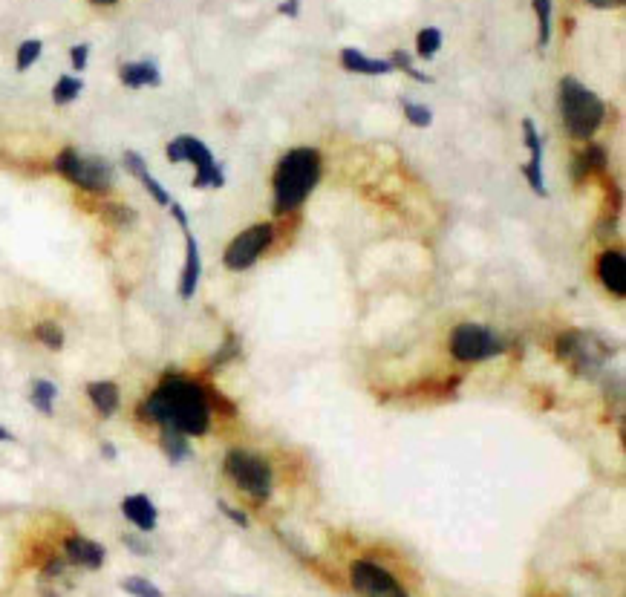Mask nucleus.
Segmentation results:
<instances>
[{
  "label": "nucleus",
  "mask_w": 626,
  "mask_h": 597,
  "mask_svg": "<svg viewBox=\"0 0 626 597\" xmlns=\"http://www.w3.org/2000/svg\"><path fill=\"white\" fill-rule=\"evenodd\" d=\"M55 398H58V387L52 384L50 378H35V381H32L29 404H32L38 413L52 416V413H55Z\"/></svg>",
  "instance_id": "nucleus-21"
},
{
  "label": "nucleus",
  "mask_w": 626,
  "mask_h": 597,
  "mask_svg": "<svg viewBox=\"0 0 626 597\" xmlns=\"http://www.w3.org/2000/svg\"><path fill=\"white\" fill-rule=\"evenodd\" d=\"M560 119L572 139L592 142L606 122V104L595 90H589L577 78L566 75L560 78Z\"/></svg>",
  "instance_id": "nucleus-3"
},
{
  "label": "nucleus",
  "mask_w": 626,
  "mask_h": 597,
  "mask_svg": "<svg viewBox=\"0 0 626 597\" xmlns=\"http://www.w3.org/2000/svg\"><path fill=\"white\" fill-rule=\"evenodd\" d=\"M61 548H64V560L70 566L87 569V572H99L101 566H104V560H107V548L96 543V540H90V537H84V534L64 537V546Z\"/></svg>",
  "instance_id": "nucleus-12"
},
{
  "label": "nucleus",
  "mask_w": 626,
  "mask_h": 597,
  "mask_svg": "<svg viewBox=\"0 0 626 597\" xmlns=\"http://www.w3.org/2000/svg\"><path fill=\"white\" fill-rule=\"evenodd\" d=\"M401 107H404V116H407V122H410L413 127L433 125V113H430V107H425V104H416V101H401Z\"/></svg>",
  "instance_id": "nucleus-31"
},
{
  "label": "nucleus",
  "mask_w": 626,
  "mask_h": 597,
  "mask_svg": "<svg viewBox=\"0 0 626 597\" xmlns=\"http://www.w3.org/2000/svg\"><path fill=\"white\" fill-rule=\"evenodd\" d=\"M90 3H96V6H113L116 0H90Z\"/></svg>",
  "instance_id": "nucleus-41"
},
{
  "label": "nucleus",
  "mask_w": 626,
  "mask_h": 597,
  "mask_svg": "<svg viewBox=\"0 0 626 597\" xmlns=\"http://www.w3.org/2000/svg\"><path fill=\"white\" fill-rule=\"evenodd\" d=\"M84 393H87L90 404L96 407V413H99L101 419H113L119 413V407H122V390H119L116 381H107V378L90 381L84 387Z\"/></svg>",
  "instance_id": "nucleus-17"
},
{
  "label": "nucleus",
  "mask_w": 626,
  "mask_h": 597,
  "mask_svg": "<svg viewBox=\"0 0 626 597\" xmlns=\"http://www.w3.org/2000/svg\"><path fill=\"white\" fill-rule=\"evenodd\" d=\"M554 352H557V358H560L563 364L572 367V373L580 375V378L595 381V378H601L603 367H606V361L612 358L615 349L609 347L601 335H595V332L566 329V332L557 335Z\"/></svg>",
  "instance_id": "nucleus-5"
},
{
  "label": "nucleus",
  "mask_w": 626,
  "mask_h": 597,
  "mask_svg": "<svg viewBox=\"0 0 626 597\" xmlns=\"http://www.w3.org/2000/svg\"><path fill=\"white\" fill-rule=\"evenodd\" d=\"M122 165H125L127 174L142 182V188L151 194V199L156 202V205H162V208H168V205H171V194H168V191H165V185H162V182H159V179L148 171V162H145V156H142L139 150H125Z\"/></svg>",
  "instance_id": "nucleus-14"
},
{
  "label": "nucleus",
  "mask_w": 626,
  "mask_h": 597,
  "mask_svg": "<svg viewBox=\"0 0 626 597\" xmlns=\"http://www.w3.org/2000/svg\"><path fill=\"white\" fill-rule=\"evenodd\" d=\"M237 355H240V338L228 332V335H226V344H223V347L217 349V355L211 358V364H208V370H211V373H217L220 367H226L228 361H231V358H237Z\"/></svg>",
  "instance_id": "nucleus-30"
},
{
  "label": "nucleus",
  "mask_w": 626,
  "mask_h": 597,
  "mask_svg": "<svg viewBox=\"0 0 626 597\" xmlns=\"http://www.w3.org/2000/svg\"><path fill=\"white\" fill-rule=\"evenodd\" d=\"M87 61H90V44H76V47L70 50V64H73V70H76V73L87 70Z\"/></svg>",
  "instance_id": "nucleus-34"
},
{
  "label": "nucleus",
  "mask_w": 626,
  "mask_h": 597,
  "mask_svg": "<svg viewBox=\"0 0 626 597\" xmlns=\"http://www.w3.org/2000/svg\"><path fill=\"white\" fill-rule=\"evenodd\" d=\"M84 93V81L78 78V75H61L58 81H55V87H52V101L58 104V107H67V104H73Z\"/></svg>",
  "instance_id": "nucleus-25"
},
{
  "label": "nucleus",
  "mask_w": 626,
  "mask_h": 597,
  "mask_svg": "<svg viewBox=\"0 0 626 597\" xmlns=\"http://www.w3.org/2000/svg\"><path fill=\"white\" fill-rule=\"evenodd\" d=\"M159 430H162V433H159V448H162V453H165L174 465H179L182 459L191 456V442H188L185 433H179L174 427H159Z\"/></svg>",
  "instance_id": "nucleus-20"
},
{
  "label": "nucleus",
  "mask_w": 626,
  "mask_h": 597,
  "mask_svg": "<svg viewBox=\"0 0 626 597\" xmlns=\"http://www.w3.org/2000/svg\"><path fill=\"white\" fill-rule=\"evenodd\" d=\"M211 413L214 407L208 398V387L197 378L176 373V370L162 375L159 384L136 407L139 422L174 427L188 439H200L211 430Z\"/></svg>",
  "instance_id": "nucleus-1"
},
{
  "label": "nucleus",
  "mask_w": 626,
  "mask_h": 597,
  "mask_svg": "<svg viewBox=\"0 0 626 597\" xmlns=\"http://www.w3.org/2000/svg\"><path fill=\"white\" fill-rule=\"evenodd\" d=\"M598 277L603 289L615 298H626V257L624 251L606 249L598 257Z\"/></svg>",
  "instance_id": "nucleus-15"
},
{
  "label": "nucleus",
  "mask_w": 626,
  "mask_h": 597,
  "mask_svg": "<svg viewBox=\"0 0 626 597\" xmlns=\"http://www.w3.org/2000/svg\"><path fill=\"white\" fill-rule=\"evenodd\" d=\"M168 211H171V217H174L176 225H179L182 231H185V228H191V223H188V214H185V208H182V205H179L176 199H171V205H168Z\"/></svg>",
  "instance_id": "nucleus-35"
},
{
  "label": "nucleus",
  "mask_w": 626,
  "mask_h": 597,
  "mask_svg": "<svg viewBox=\"0 0 626 597\" xmlns=\"http://www.w3.org/2000/svg\"><path fill=\"white\" fill-rule=\"evenodd\" d=\"M41 52H44V44L38 41V38H29L24 41L21 47H18V55H15V67H18V73H26L38 58H41Z\"/></svg>",
  "instance_id": "nucleus-29"
},
{
  "label": "nucleus",
  "mask_w": 626,
  "mask_h": 597,
  "mask_svg": "<svg viewBox=\"0 0 626 597\" xmlns=\"http://www.w3.org/2000/svg\"><path fill=\"white\" fill-rule=\"evenodd\" d=\"M32 335H35V341L41 347L52 349V352L64 349V344H67V335H64V329H61L58 321H38V324L32 326Z\"/></svg>",
  "instance_id": "nucleus-24"
},
{
  "label": "nucleus",
  "mask_w": 626,
  "mask_h": 597,
  "mask_svg": "<svg viewBox=\"0 0 626 597\" xmlns=\"http://www.w3.org/2000/svg\"><path fill=\"white\" fill-rule=\"evenodd\" d=\"M122 514L139 534H151L159 525V508L153 505V499L148 494H130V497L122 499Z\"/></svg>",
  "instance_id": "nucleus-16"
},
{
  "label": "nucleus",
  "mask_w": 626,
  "mask_h": 597,
  "mask_svg": "<svg viewBox=\"0 0 626 597\" xmlns=\"http://www.w3.org/2000/svg\"><path fill=\"white\" fill-rule=\"evenodd\" d=\"M577 168L586 171V174H603L606 165H609V153L598 142H586V150L575 159Z\"/></svg>",
  "instance_id": "nucleus-23"
},
{
  "label": "nucleus",
  "mask_w": 626,
  "mask_h": 597,
  "mask_svg": "<svg viewBox=\"0 0 626 597\" xmlns=\"http://www.w3.org/2000/svg\"><path fill=\"white\" fill-rule=\"evenodd\" d=\"M217 508H220V514H223L226 520H231V523H234V525H240V528H249V525H251L249 517H246L243 511H237L234 505H228V502H223V499L217 502Z\"/></svg>",
  "instance_id": "nucleus-33"
},
{
  "label": "nucleus",
  "mask_w": 626,
  "mask_h": 597,
  "mask_svg": "<svg viewBox=\"0 0 626 597\" xmlns=\"http://www.w3.org/2000/svg\"><path fill=\"white\" fill-rule=\"evenodd\" d=\"M534 12H537V24H540L537 47L546 50L551 41V0H534Z\"/></svg>",
  "instance_id": "nucleus-28"
},
{
  "label": "nucleus",
  "mask_w": 626,
  "mask_h": 597,
  "mask_svg": "<svg viewBox=\"0 0 626 597\" xmlns=\"http://www.w3.org/2000/svg\"><path fill=\"white\" fill-rule=\"evenodd\" d=\"M119 81L127 90H142V87H159L162 73L156 61H127L119 67Z\"/></svg>",
  "instance_id": "nucleus-18"
},
{
  "label": "nucleus",
  "mask_w": 626,
  "mask_h": 597,
  "mask_svg": "<svg viewBox=\"0 0 626 597\" xmlns=\"http://www.w3.org/2000/svg\"><path fill=\"white\" fill-rule=\"evenodd\" d=\"M442 29H436V26H427L422 29L419 35H416V52H419V58H425V61H433L436 58V52L442 50Z\"/></svg>",
  "instance_id": "nucleus-26"
},
{
  "label": "nucleus",
  "mask_w": 626,
  "mask_h": 597,
  "mask_svg": "<svg viewBox=\"0 0 626 597\" xmlns=\"http://www.w3.org/2000/svg\"><path fill=\"white\" fill-rule=\"evenodd\" d=\"M101 456H104V459H110V462H116V456H119V450H116V445H110V442H104V445H101Z\"/></svg>",
  "instance_id": "nucleus-39"
},
{
  "label": "nucleus",
  "mask_w": 626,
  "mask_h": 597,
  "mask_svg": "<svg viewBox=\"0 0 626 597\" xmlns=\"http://www.w3.org/2000/svg\"><path fill=\"white\" fill-rule=\"evenodd\" d=\"M275 240V225L272 223H257L240 231L231 243L226 246V254H223V263H226L228 272H246L251 269Z\"/></svg>",
  "instance_id": "nucleus-9"
},
{
  "label": "nucleus",
  "mask_w": 626,
  "mask_h": 597,
  "mask_svg": "<svg viewBox=\"0 0 626 597\" xmlns=\"http://www.w3.org/2000/svg\"><path fill=\"white\" fill-rule=\"evenodd\" d=\"M321 171H324V159L318 148H292L289 153H283L272 176L277 214L298 211L309 194L318 188Z\"/></svg>",
  "instance_id": "nucleus-2"
},
{
  "label": "nucleus",
  "mask_w": 626,
  "mask_h": 597,
  "mask_svg": "<svg viewBox=\"0 0 626 597\" xmlns=\"http://www.w3.org/2000/svg\"><path fill=\"white\" fill-rule=\"evenodd\" d=\"M165 156H168L171 165H182V162L194 165V182L191 185L200 188V191H205V188H223L226 185V174L217 165L211 148L202 139L191 136V133H182V136L171 139L168 148H165Z\"/></svg>",
  "instance_id": "nucleus-7"
},
{
  "label": "nucleus",
  "mask_w": 626,
  "mask_h": 597,
  "mask_svg": "<svg viewBox=\"0 0 626 597\" xmlns=\"http://www.w3.org/2000/svg\"><path fill=\"white\" fill-rule=\"evenodd\" d=\"M523 136H526L523 142L528 148V162L523 168V176H526V182L537 197H549L546 176H543V136H540V130L531 119H523Z\"/></svg>",
  "instance_id": "nucleus-11"
},
{
  "label": "nucleus",
  "mask_w": 626,
  "mask_h": 597,
  "mask_svg": "<svg viewBox=\"0 0 626 597\" xmlns=\"http://www.w3.org/2000/svg\"><path fill=\"white\" fill-rule=\"evenodd\" d=\"M448 349L459 364H482L491 361L505 352V341L494 329L488 326L465 321V324L453 326L451 338H448Z\"/></svg>",
  "instance_id": "nucleus-8"
},
{
  "label": "nucleus",
  "mask_w": 626,
  "mask_h": 597,
  "mask_svg": "<svg viewBox=\"0 0 626 597\" xmlns=\"http://www.w3.org/2000/svg\"><path fill=\"white\" fill-rule=\"evenodd\" d=\"M350 583L358 597H410L399 580L373 560H355L350 566Z\"/></svg>",
  "instance_id": "nucleus-10"
},
{
  "label": "nucleus",
  "mask_w": 626,
  "mask_h": 597,
  "mask_svg": "<svg viewBox=\"0 0 626 597\" xmlns=\"http://www.w3.org/2000/svg\"><path fill=\"white\" fill-rule=\"evenodd\" d=\"M589 6H595V9H618V6H624V0H586Z\"/></svg>",
  "instance_id": "nucleus-37"
},
{
  "label": "nucleus",
  "mask_w": 626,
  "mask_h": 597,
  "mask_svg": "<svg viewBox=\"0 0 626 597\" xmlns=\"http://www.w3.org/2000/svg\"><path fill=\"white\" fill-rule=\"evenodd\" d=\"M99 217L104 220V223L110 225V228H130V225H136V220H139V214L130 208V205H125V202H104L99 208Z\"/></svg>",
  "instance_id": "nucleus-22"
},
{
  "label": "nucleus",
  "mask_w": 626,
  "mask_h": 597,
  "mask_svg": "<svg viewBox=\"0 0 626 597\" xmlns=\"http://www.w3.org/2000/svg\"><path fill=\"white\" fill-rule=\"evenodd\" d=\"M52 171L67 179L73 188L93 194V197H104L113 191L116 185V168L110 159L104 156H93V153H81L76 148H64L55 159H52Z\"/></svg>",
  "instance_id": "nucleus-4"
},
{
  "label": "nucleus",
  "mask_w": 626,
  "mask_h": 597,
  "mask_svg": "<svg viewBox=\"0 0 626 597\" xmlns=\"http://www.w3.org/2000/svg\"><path fill=\"white\" fill-rule=\"evenodd\" d=\"M223 471H226L228 479H231L243 494H249V497L257 499V502L269 499L272 497V491H275V473H272V465H269L263 456L251 453V450L243 448L228 450L226 459H223Z\"/></svg>",
  "instance_id": "nucleus-6"
},
{
  "label": "nucleus",
  "mask_w": 626,
  "mask_h": 597,
  "mask_svg": "<svg viewBox=\"0 0 626 597\" xmlns=\"http://www.w3.org/2000/svg\"><path fill=\"white\" fill-rule=\"evenodd\" d=\"M125 546L133 548L136 554H148V546H145L142 540H136V537H125Z\"/></svg>",
  "instance_id": "nucleus-38"
},
{
  "label": "nucleus",
  "mask_w": 626,
  "mask_h": 597,
  "mask_svg": "<svg viewBox=\"0 0 626 597\" xmlns=\"http://www.w3.org/2000/svg\"><path fill=\"white\" fill-rule=\"evenodd\" d=\"M390 64H393V70H401V73H407L413 81H419V84H430L433 78L425 73H419V70H413V64H410V58L404 55V52H393V58H390Z\"/></svg>",
  "instance_id": "nucleus-32"
},
{
  "label": "nucleus",
  "mask_w": 626,
  "mask_h": 597,
  "mask_svg": "<svg viewBox=\"0 0 626 597\" xmlns=\"http://www.w3.org/2000/svg\"><path fill=\"white\" fill-rule=\"evenodd\" d=\"M119 586H122V592L130 597H165V592H162L156 583H151L148 577H139V574H130V577H125Z\"/></svg>",
  "instance_id": "nucleus-27"
},
{
  "label": "nucleus",
  "mask_w": 626,
  "mask_h": 597,
  "mask_svg": "<svg viewBox=\"0 0 626 597\" xmlns=\"http://www.w3.org/2000/svg\"><path fill=\"white\" fill-rule=\"evenodd\" d=\"M277 12H280V15H289V18H298V12H301V0H283V3L277 6Z\"/></svg>",
  "instance_id": "nucleus-36"
},
{
  "label": "nucleus",
  "mask_w": 626,
  "mask_h": 597,
  "mask_svg": "<svg viewBox=\"0 0 626 597\" xmlns=\"http://www.w3.org/2000/svg\"><path fill=\"white\" fill-rule=\"evenodd\" d=\"M341 67L347 70V73H358V75H390L396 73L393 70V64H390V58L384 61V58H367L364 52L352 50H341Z\"/></svg>",
  "instance_id": "nucleus-19"
},
{
  "label": "nucleus",
  "mask_w": 626,
  "mask_h": 597,
  "mask_svg": "<svg viewBox=\"0 0 626 597\" xmlns=\"http://www.w3.org/2000/svg\"><path fill=\"white\" fill-rule=\"evenodd\" d=\"M185 237V263H182V274H179V298L191 300L197 295V286H200L202 277V254L197 237L191 234V228L182 231Z\"/></svg>",
  "instance_id": "nucleus-13"
},
{
  "label": "nucleus",
  "mask_w": 626,
  "mask_h": 597,
  "mask_svg": "<svg viewBox=\"0 0 626 597\" xmlns=\"http://www.w3.org/2000/svg\"><path fill=\"white\" fill-rule=\"evenodd\" d=\"M3 442H15V436H12V430H6L3 424H0V445Z\"/></svg>",
  "instance_id": "nucleus-40"
}]
</instances>
